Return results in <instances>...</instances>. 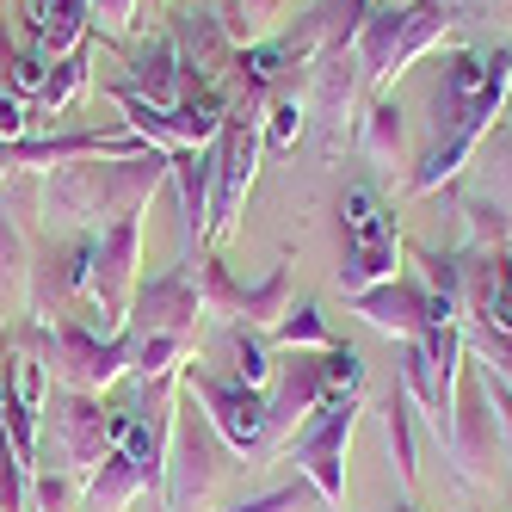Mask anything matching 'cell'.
<instances>
[{"label": "cell", "instance_id": "cell-24", "mask_svg": "<svg viewBox=\"0 0 512 512\" xmlns=\"http://www.w3.org/2000/svg\"><path fill=\"white\" fill-rule=\"evenodd\" d=\"M31 124V105H19L13 93H0V142H19Z\"/></svg>", "mask_w": 512, "mask_h": 512}, {"label": "cell", "instance_id": "cell-11", "mask_svg": "<svg viewBox=\"0 0 512 512\" xmlns=\"http://www.w3.org/2000/svg\"><path fill=\"white\" fill-rule=\"evenodd\" d=\"M136 488H149V469L130 463L124 451H112V457L99 463L93 488H87V512H124V500H130Z\"/></svg>", "mask_w": 512, "mask_h": 512}, {"label": "cell", "instance_id": "cell-20", "mask_svg": "<svg viewBox=\"0 0 512 512\" xmlns=\"http://www.w3.org/2000/svg\"><path fill=\"white\" fill-rule=\"evenodd\" d=\"M31 500V482H25V457L7 445V432H0V512H25Z\"/></svg>", "mask_w": 512, "mask_h": 512}, {"label": "cell", "instance_id": "cell-18", "mask_svg": "<svg viewBox=\"0 0 512 512\" xmlns=\"http://www.w3.org/2000/svg\"><path fill=\"white\" fill-rule=\"evenodd\" d=\"M81 87H87V56H81V50H68V56L56 62V75H44V93L31 99V118H56Z\"/></svg>", "mask_w": 512, "mask_h": 512}, {"label": "cell", "instance_id": "cell-25", "mask_svg": "<svg viewBox=\"0 0 512 512\" xmlns=\"http://www.w3.org/2000/svg\"><path fill=\"white\" fill-rule=\"evenodd\" d=\"M278 340H290V346H297V340H303V346H321L327 334H321V321H315V309H303L297 321H284V327H278Z\"/></svg>", "mask_w": 512, "mask_h": 512}, {"label": "cell", "instance_id": "cell-2", "mask_svg": "<svg viewBox=\"0 0 512 512\" xmlns=\"http://www.w3.org/2000/svg\"><path fill=\"white\" fill-rule=\"evenodd\" d=\"M44 414H50V420L38 426V451H31V469L87 475V469H99L105 457H112V414H105L93 395L62 389Z\"/></svg>", "mask_w": 512, "mask_h": 512}, {"label": "cell", "instance_id": "cell-17", "mask_svg": "<svg viewBox=\"0 0 512 512\" xmlns=\"http://www.w3.org/2000/svg\"><path fill=\"white\" fill-rule=\"evenodd\" d=\"M31 241H25V229H19V216L7 210V198H0V290H25L31 284Z\"/></svg>", "mask_w": 512, "mask_h": 512}, {"label": "cell", "instance_id": "cell-27", "mask_svg": "<svg viewBox=\"0 0 512 512\" xmlns=\"http://www.w3.org/2000/svg\"><path fill=\"white\" fill-rule=\"evenodd\" d=\"M7 364H13V346L0 340V432H7V420H13V377H7Z\"/></svg>", "mask_w": 512, "mask_h": 512}, {"label": "cell", "instance_id": "cell-15", "mask_svg": "<svg viewBox=\"0 0 512 512\" xmlns=\"http://www.w3.org/2000/svg\"><path fill=\"white\" fill-rule=\"evenodd\" d=\"M167 167L179 173V192H186V247H192V241L204 235V198H210V167H216V161H204V155H192V149H179Z\"/></svg>", "mask_w": 512, "mask_h": 512}, {"label": "cell", "instance_id": "cell-26", "mask_svg": "<svg viewBox=\"0 0 512 512\" xmlns=\"http://www.w3.org/2000/svg\"><path fill=\"white\" fill-rule=\"evenodd\" d=\"M235 364H241V383H260V377H266V352L253 346V340L235 346Z\"/></svg>", "mask_w": 512, "mask_h": 512}, {"label": "cell", "instance_id": "cell-16", "mask_svg": "<svg viewBox=\"0 0 512 512\" xmlns=\"http://www.w3.org/2000/svg\"><path fill=\"white\" fill-rule=\"evenodd\" d=\"M358 62H346V56H327L321 68H315V118H346V105H352V93H358V75H352Z\"/></svg>", "mask_w": 512, "mask_h": 512}, {"label": "cell", "instance_id": "cell-3", "mask_svg": "<svg viewBox=\"0 0 512 512\" xmlns=\"http://www.w3.org/2000/svg\"><path fill=\"white\" fill-rule=\"evenodd\" d=\"M346 216V266H340V290L346 297H358V290H371L395 272V229H389V216L371 192H346L340 204Z\"/></svg>", "mask_w": 512, "mask_h": 512}, {"label": "cell", "instance_id": "cell-28", "mask_svg": "<svg viewBox=\"0 0 512 512\" xmlns=\"http://www.w3.org/2000/svg\"><path fill=\"white\" fill-rule=\"evenodd\" d=\"M241 512H290V494H278V500H253V506H241Z\"/></svg>", "mask_w": 512, "mask_h": 512}, {"label": "cell", "instance_id": "cell-10", "mask_svg": "<svg viewBox=\"0 0 512 512\" xmlns=\"http://www.w3.org/2000/svg\"><path fill=\"white\" fill-rule=\"evenodd\" d=\"M358 315L364 321H377V327H389V334H420V297H414V290H395L389 278L383 284H371V290H358Z\"/></svg>", "mask_w": 512, "mask_h": 512}, {"label": "cell", "instance_id": "cell-6", "mask_svg": "<svg viewBox=\"0 0 512 512\" xmlns=\"http://www.w3.org/2000/svg\"><path fill=\"white\" fill-rule=\"evenodd\" d=\"M130 315L142 321V327H149V334H161V340H179V334H186V327H192V315H204L198 309V290L186 284V278H155L149 290H142V297L130 303Z\"/></svg>", "mask_w": 512, "mask_h": 512}, {"label": "cell", "instance_id": "cell-8", "mask_svg": "<svg viewBox=\"0 0 512 512\" xmlns=\"http://www.w3.org/2000/svg\"><path fill=\"white\" fill-rule=\"evenodd\" d=\"M253 155H260V136H253V124H229V136H223V161H216V216L229 223V210L241 204V192H247V179H253Z\"/></svg>", "mask_w": 512, "mask_h": 512}, {"label": "cell", "instance_id": "cell-7", "mask_svg": "<svg viewBox=\"0 0 512 512\" xmlns=\"http://www.w3.org/2000/svg\"><path fill=\"white\" fill-rule=\"evenodd\" d=\"M192 389H204V401H210V414H216V426H223L229 445H253V438H260L266 408H260V395H253L247 383H198L192 377Z\"/></svg>", "mask_w": 512, "mask_h": 512}, {"label": "cell", "instance_id": "cell-14", "mask_svg": "<svg viewBox=\"0 0 512 512\" xmlns=\"http://www.w3.org/2000/svg\"><path fill=\"white\" fill-rule=\"evenodd\" d=\"M136 87L149 93V105H179V50L173 44H155V50H142L136 56Z\"/></svg>", "mask_w": 512, "mask_h": 512}, {"label": "cell", "instance_id": "cell-22", "mask_svg": "<svg viewBox=\"0 0 512 512\" xmlns=\"http://www.w3.org/2000/svg\"><path fill=\"white\" fill-rule=\"evenodd\" d=\"M278 303H284V272H278V278H266L260 290H247V297H241V315H247V321H272V315H278Z\"/></svg>", "mask_w": 512, "mask_h": 512}, {"label": "cell", "instance_id": "cell-4", "mask_svg": "<svg viewBox=\"0 0 512 512\" xmlns=\"http://www.w3.org/2000/svg\"><path fill=\"white\" fill-rule=\"evenodd\" d=\"M38 346H44V371H56L62 389H81V395L105 389L130 364V352H136L124 334L99 340V334H87V327H75V321H56V346L50 340H38Z\"/></svg>", "mask_w": 512, "mask_h": 512}, {"label": "cell", "instance_id": "cell-12", "mask_svg": "<svg viewBox=\"0 0 512 512\" xmlns=\"http://www.w3.org/2000/svg\"><path fill=\"white\" fill-rule=\"evenodd\" d=\"M210 451L198 445V438L186 432V438H179V451H173V488H167V500H173V512H186L204 488H210Z\"/></svg>", "mask_w": 512, "mask_h": 512}, {"label": "cell", "instance_id": "cell-21", "mask_svg": "<svg viewBox=\"0 0 512 512\" xmlns=\"http://www.w3.org/2000/svg\"><path fill=\"white\" fill-rule=\"evenodd\" d=\"M297 130H303V105L297 99H278L272 105V124H266V142H272V149H290Z\"/></svg>", "mask_w": 512, "mask_h": 512}, {"label": "cell", "instance_id": "cell-19", "mask_svg": "<svg viewBox=\"0 0 512 512\" xmlns=\"http://www.w3.org/2000/svg\"><path fill=\"white\" fill-rule=\"evenodd\" d=\"M364 155H371V161H383V167H395L401 161V112H395V105H377V112L371 118H364Z\"/></svg>", "mask_w": 512, "mask_h": 512}, {"label": "cell", "instance_id": "cell-13", "mask_svg": "<svg viewBox=\"0 0 512 512\" xmlns=\"http://www.w3.org/2000/svg\"><path fill=\"white\" fill-rule=\"evenodd\" d=\"M284 0H216V31H223L229 44H253L260 31H272Z\"/></svg>", "mask_w": 512, "mask_h": 512}, {"label": "cell", "instance_id": "cell-23", "mask_svg": "<svg viewBox=\"0 0 512 512\" xmlns=\"http://www.w3.org/2000/svg\"><path fill=\"white\" fill-rule=\"evenodd\" d=\"M136 7L142 0H87V13H93V25H105L118 38V31H130L136 25Z\"/></svg>", "mask_w": 512, "mask_h": 512}, {"label": "cell", "instance_id": "cell-5", "mask_svg": "<svg viewBox=\"0 0 512 512\" xmlns=\"http://www.w3.org/2000/svg\"><path fill=\"white\" fill-rule=\"evenodd\" d=\"M25 19H31V44H38L44 62H62L68 50H81L87 38V0H25Z\"/></svg>", "mask_w": 512, "mask_h": 512}, {"label": "cell", "instance_id": "cell-9", "mask_svg": "<svg viewBox=\"0 0 512 512\" xmlns=\"http://www.w3.org/2000/svg\"><path fill=\"white\" fill-rule=\"evenodd\" d=\"M346 432H352V401H346V408H327V420L315 426V438L303 445V463L315 469L321 494H340V445H346Z\"/></svg>", "mask_w": 512, "mask_h": 512}, {"label": "cell", "instance_id": "cell-1", "mask_svg": "<svg viewBox=\"0 0 512 512\" xmlns=\"http://www.w3.org/2000/svg\"><path fill=\"white\" fill-rule=\"evenodd\" d=\"M167 179V155L149 149V155H130V161H75V167H56L44 173L38 186V216L62 235H105L112 223L136 216L149 204V192Z\"/></svg>", "mask_w": 512, "mask_h": 512}]
</instances>
